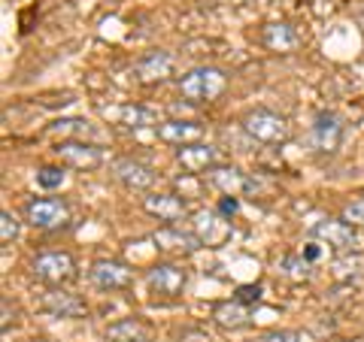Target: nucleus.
Returning <instances> with one entry per match:
<instances>
[{"label": "nucleus", "instance_id": "obj_1", "mask_svg": "<svg viewBox=\"0 0 364 342\" xmlns=\"http://www.w3.org/2000/svg\"><path fill=\"white\" fill-rule=\"evenodd\" d=\"M228 88V76L219 67H195L186 76L179 79V94L188 100V104H213L219 100Z\"/></svg>", "mask_w": 364, "mask_h": 342}, {"label": "nucleus", "instance_id": "obj_2", "mask_svg": "<svg viewBox=\"0 0 364 342\" xmlns=\"http://www.w3.org/2000/svg\"><path fill=\"white\" fill-rule=\"evenodd\" d=\"M243 131L252 136L255 143H264V145H282L291 140V121L267 106L249 109L243 116Z\"/></svg>", "mask_w": 364, "mask_h": 342}, {"label": "nucleus", "instance_id": "obj_3", "mask_svg": "<svg viewBox=\"0 0 364 342\" xmlns=\"http://www.w3.org/2000/svg\"><path fill=\"white\" fill-rule=\"evenodd\" d=\"M31 276L46 288H64L76 279V260L70 252H43L31 260Z\"/></svg>", "mask_w": 364, "mask_h": 342}, {"label": "nucleus", "instance_id": "obj_4", "mask_svg": "<svg viewBox=\"0 0 364 342\" xmlns=\"http://www.w3.org/2000/svg\"><path fill=\"white\" fill-rule=\"evenodd\" d=\"M188 285V270H182L173 260H158L146 272V288L155 300H179Z\"/></svg>", "mask_w": 364, "mask_h": 342}, {"label": "nucleus", "instance_id": "obj_5", "mask_svg": "<svg viewBox=\"0 0 364 342\" xmlns=\"http://www.w3.org/2000/svg\"><path fill=\"white\" fill-rule=\"evenodd\" d=\"M346 136V124L334 109H318L310 124V149L316 155H334L340 152Z\"/></svg>", "mask_w": 364, "mask_h": 342}, {"label": "nucleus", "instance_id": "obj_6", "mask_svg": "<svg viewBox=\"0 0 364 342\" xmlns=\"http://www.w3.org/2000/svg\"><path fill=\"white\" fill-rule=\"evenodd\" d=\"M25 221L33 231H61L70 221V206L61 197H37L28 200L25 206Z\"/></svg>", "mask_w": 364, "mask_h": 342}, {"label": "nucleus", "instance_id": "obj_7", "mask_svg": "<svg viewBox=\"0 0 364 342\" xmlns=\"http://www.w3.org/2000/svg\"><path fill=\"white\" fill-rule=\"evenodd\" d=\"M52 152L61 161V167H70V170H97L107 161L104 149L97 143H85V140H61L55 143Z\"/></svg>", "mask_w": 364, "mask_h": 342}, {"label": "nucleus", "instance_id": "obj_8", "mask_svg": "<svg viewBox=\"0 0 364 342\" xmlns=\"http://www.w3.org/2000/svg\"><path fill=\"white\" fill-rule=\"evenodd\" d=\"M191 231L198 233L203 248H219L234 236L231 219H225L219 209H198L191 215Z\"/></svg>", "mask_w": 364, "mask_h": 342}, {"label": "nucleus", "instance_id": "obj_9", "mask_svg": "<svg viewBox=\"0 0 364 342\" xmlns=\"http://www.w3.org/2000/svg\"><path fill=\"white\" fill-rule=\"evenodd\" d=\"M149 239H152V246L158 248V252L170 255V258H188V255H195L203 248V243L198 239L195 231H182V227H176V224L158 227Z\"/></svg>", "mask_w": 364, "mask_h": 342}, {"label": "nucleus", "instance_id": "obj_10", "mask_svg": "<svg viewBox=\"0 0 364 342\" xmlns=\"http://www.w3.org/2000/svg\"><path fill=\"white\" fill-rule=\"evenodd\" d=\"M88 279L97 291H128L134 285V270L124 260H112V258H100L88 267Z\"/></svg>", "mask_w": 364, "mask_h": 342}, {"label": "nucleus", "instance_id": "obj_11", "mask_svg": "<svg viewBox=\"0 0 364 342\" xmlns=\"http://www.w3.org/2000/svg\"><path fill=\"white\" fill-rule=\"evenodd\" d=\"M313 239L325 243L328 248H334V252L352 255L358 248V227H352L343 219H322L313 224Z\"/></svg>", "mask_w": 364, "mask_h": 342}, {"label": "nucleus", "instance_id": "obj_12", "mask_svg": "<svg viewBox=\"0 0 364 342\" xmlns=\"http://www.w3.org/2000/svg\"><path fill=\"white\" fill-rule=\"evenodd\" d=\"M100 116L116 128H128V131H143V128H158V112L140 104H112V106H100Z\"/></svg>", "mask_w": 364, "mask_h": 342}, {"label": "nucleus", "instance_id": "obj_13", "mask_svg": "<svg viewBox=\"0 0 364 342\" xmlns=\"http://www.w3.org/2000/svg\"><path fill=\"white\" fill-rule=\"evenodd\" d=\"M210 185L219 188L222 194H228V197H243V194H252L258 188V182L246 173V170L234 167V164H219L210 170Z\"/></svg>", "mask_w": 364, "mask_h": 342}, {"label": "nucleus", "instance_id": "obj_14", "mask_svg": "<svg viewBox=\"0 0 364 342\" xmlns=\"http://www.w3.org/2000/svg\"><path fill=\"white\" fill-rule=\"evenodd\" d=\"M112 179L119 182V185H124L128 191H149L155 185V179L158 173L149 167V164H143V161H134V158H119V161H112Z\"/></svg>", "mask_w": 364, "mask_h": 342}, {"label": "nucleus", "instance_id": "obj_15", "mask_svg": "<svg viewBox=\"0 0 364 342\" xmlns=\"http://www.w3.org/2000/svg\"><path fill=\"white\" fill-rule=\"evenodd\" d=\"M173 67H176V61L167 49H152L134 64V76H136V82H143V85H155V82H164L167 76H173Z\"/></svg>", "mask_w": 364, "mask_h": 342}, {"label": "nucleus", "instance_id": "obj_16", "mask_svg": "<svg viewBox=\"0 0 364 342\" xmlns=\"http://www.w3.org/2000/svg\"><path fill=\"white\" fill-rule=\"evenodd\" d=\"M176 164L186 170V173L198 176V173H210L213 167H219V149L207 143H191V145H179L176 149Z\"/></svg>", "mask_w": 364, "mask_h": 342}, {"label": "nucleus", "instance_id": "obj_17", "mask_svg": "<svg viewBox=\"0 0 364 342\" xmlns=\"http://www.w3.org/2000/svg\"><path fill=\"white\" fill-rule=\"evenodd\" d=\"M143 209L158 221L176 224L179 219H186L188 215V203H186V197H179V194H146Z\"/></svg>", "mask_w": 364, "mask_h": 342}, {"label": "nucleus", "instance_id": "obj_18", "mask_svg": "<svg viewBox=\"0 0 364 342\" xmlns=\"http://www.w3.org/2000/svg\"><path fill=\"white\" fill-rule=\"evenodd\" d=\"M210 318H213V324L222 327V330H243V327L252 324V306H246L234 297L219 300V303L210 306Z\"/></svg>", "mask_w": 364, "mask_h": 342}, {"label": "nucleus", "instance_id": "obj_19", "mask_svg": "<svg viewBox=\"0 0 364 342\" xmlns=\"http://www.w3.org/2000/svg\"><path fill=\"white\" fill-rule=\"evenodd\" d=\"M43 309L55 315V318H82L88 315V306L79 294L67 291V288H49L43 294Z\"/></svg>", "mask_w": 364, "mask_h": 342}, {"label": "nucleus", "instance_id": "obj_20", "mask_svg": "<svg viewBox=\"0 0 364 342\" xmlns=\"http://www.w3.org/2000/svg\"><path fill=\"white\" fill-rule=\"evenodd\" d=\"M158 140L167 145H191L203 140V124L200 121H186V118H170L158 124Z\"/></svg>", "mask_w": 364, "mask_h": 342}, {"label": "nucleus", "instance_id": "obj_21", "mask_svg": "<svg viewBox=\"0 0 364 342\" xmlns=\"http://www.w3.org/2000/svg\"><path fill=\"white\" fill-rule=\"evenodd\" d=\"M261 43H264L270 52L289 55V52H294L301 45V33L294 31L289 21H270V25L261 28Z\"/></svg>", "mask_w": 364, "mask_h": 342}, {"label": "nucleus", "instance_id": "obj_22", "mask_svg": "<svg viewBox=\"0 0 364 342\" xmlns=\"http://www.w3.org/2000/svg\"><path fill=\"white\" fill-rule=\"evenodd\" d=\"M155 330L143 318H122L107 327V342H152Z\"/></svg>", "mask_w": 364, "mask_h": 342}, {"label": "nucleus", "instance_id": "obj_23", "mask_svg": "<svg viewBox=\"0 0 364 342\" xmlns=\"http://www.w3.org/2000/svg\"><path fill=\"white\" fill-rule=\"evenodd\" d=\"M279 272L286 279H291V282H306L313 276V264L301 252H291V255H286L279 260Z\"/></svg>", "mask_w": 364, "mask_h": 342}, {"label": "nucleus", "instance_id": "obj_24", "mask_svg": "<svg viewBox=\"0 0 364 342\" xmlns=\"http://www.w3.org/2000/svg\"><path fill=\"white\" fill-rule=\"evenodd\" d=\"M64 179H67L64 167H40V170H37V185H40L43 191L61 188V185H64Z\"/></svg>", "mask_w": 364, "mask_h": 342}, {"label": "nucleus", "instance_id": "obj_25", "mask_svg": "<svg viewBox=\"0 0 364 342\" xmlns=\"http://www.w3.org/2000/svg\"><path fill=\"white\" fill-rule=\"evenodd\" d=\"M18 233H21V221L9 209H4V212H0V243H4V246L16 243Z\"/></svg>", "mask_w": 364, "mask_h": 342}, {"label": "nucleus", "instance_id": "obj_26", "mask_svg": "<svg viewBox=\"0 0 364 342\" xmlns=\"http://www.w3.org/2000/svg\"><path fill=\"white\" fill-rule=\"evenodd\" d=\"M343 221H349L352 227H358V231H364V194L358 200H349L343 206V215H340Z\"/></svg>", "mask_w": 364, "mask_h": 342}, {"label": "nucleus", "instance_id": "obj_27", "mask_svg": "<svg viewBox=\"0 0 364 342\" xmlns=\"http://www.w3.org/2000/svg\"><path fill=\"white\" fill-rule=\"evenodd\" d=\"M361 267H364V258H346V260H337V264H334V276L337 279H352V276H358V272H361Z\"/></svg>", "mask_w": 364, "mask_h": 342}, {"label": "nucleus", "instance_id": "obj_28", "mask_svg": "<svg viewBox=\"0 0 364 342\" xmlns=\"http://www.w3.org/2000/svg\"><path fill=\"white\" fill-rule=\"evenodd\" d=\"M234 300H240L246 306H258L261 303V285H240L234 291Z\"/></svg>", "mask_w": 364, "mask_h": 342}, {"label": "nucleus", "instance_id": "obj_29", "mask_svg": "<svg viewBox=\"0 0 364 342\" xmlns=\"http://www.w3.org/2000/svg\"><path fill=\"white\" fill-rule=\"evenodd\" d=\"M301 255H304V258H306V260H310V264L316 267L318 260L325 258V243H318V239H306V243L301 246Z\"/></svg>", "mask_w": 364, "mask_h": 342}, {"label": "nucleus", "instance_id": "obj_30", "mask_svg": "<svg viewBox=\"0 0 364 342\" xmlns=\"http://www.w3.org/2000/svg\"><path fill=\"white\" fill-rule=\"evenodd\" d=\"M258 342H304V336L298 330H270V333H264Z\"/></svg>", "mask_w": 364, "mask_h": 342}, {"label": "nucleus", "instance_id": "obj_31", "mask_svg": "<svg viewBox=\"0 0 364 342\" xmlns=\"http://www.w3.org/2000/svg\"><path fill=\"white\" fill-rule=\"evenodd\" d=\"M215 209H219V212L225 215V219H234V215L240 212V197H228V194H225V197L219 200V206H215Z\"/></svg>", "mask_w": 364, "mask_h": 342}, {"label": "nucleus", "instance_id": "obj_32", "mask_svg": "<svg viewBox=\"0 0 364 342\" xmlns=\"http://www.w3.org/2000/svg\"><path fill=\"white\" fill-rule=\"evenodd\" d=\"M179 342H213L210 336H207V330H200V327H186L179 333Z\"/></svg>", "mask_w": 364, "mask_h": 342}, {"label": "nucleus", "instance_id": "obj_33", "mask_svg": "<svg viewBox=\"0 0 364 342\" xmlns=\"http://www.w3.org/2000/svg\"><path fill=\"white\" fill-rule=\"evenodd\" d=\"M9 321H16V318L9 315V297H4V321H0V330H4V333L9 330Z\"/></svg>", "mask_w": 364, "mask_h": 342}, {"label": "nucleus", "instance_id": "obj_34", "mask_svg": "<svg viewBox=\"0 0 364 342\" xmlns=\"http://www.w3.org/2000/svg\"><path fill=\"white\" fill-rule=\"evenodd\" d=\"M40 342H52V339H40Z\"/></svg>", "mask_w": 364, "mask_h": 342}]
</instances>
